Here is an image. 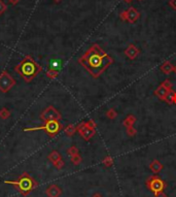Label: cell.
<instances>
[{
    "label": "cell",
    "instance_id": "7",
    "mask_svg": "<svg viewBox=\"0 0 176 197\" xmlns=\"http://www.w3.org/2000/svg\"><path fill=\"white\" fill-rule=\"evenodd\" d=\"M138 18H139V12H138L136 9L133 8V7H130L127 11V20L130 22V23H134L136 22Z\"/></svg>",
    "mask_w": 176,
    "mask_h": 197
},
{
    "label": "cell",
    "instance_id": "24",
    "mask_svg": "<svg viewBox=\"0 0 176 197\" xmlns=\"http://www.w3.org/2000/svg\"><path fill=\"white\" fill-rule=\"evenodd\" d=\"M93 197H102V196H101V195H100V194H95V195H94V196H93Z\"/></svg>",
    "mask_w": 176,
    "mask_h": 197
},
{
    "label": "cell",
    "instance_id": "5",
    "mask_svg": "<svg viewBox=\"0 0 176 197\" xmlns=\"http://www.w3.org/2000/svg\"><path fill=\"white\" fill-rule=\"evenodd\" d=\"M139 50H138L136 47L134 46V44H130L129 47H128V49L125 51V54H126V56L128 57L129 59H135L136 57L139 55Z\"/></svg>",
    "mask_w": 176,
    "mask_h": 197
},
{
    "label": "cell",
    "instance_id": "28",
    "mask_svg": "<svg viewBox=\"0 0 176 197\" xmlns=\"http://www.w3.org/2000/svg\"><path fill=\"white\" fill-rule=\"evenodd\" d=\"M174 103H176V95H175V98H174Z\"/></svg>",
    "mask_w": 176,
    "mask_h": 197
},
{
    "label": "cell",
    "instance_id": "17",
    "mask_svg": "<svg viewBox=\"0 0 176 197\" xmlns=\"http://www.w3.org/2000/svg\"><path fill=\"white\" fill-rule=\"evenodd\" d=\"M106 116H107V118H109V119H115L117 116V114L114 108H110L109 111L106 113Z\"/></svg>",
    "mask_w": 176,
    "mask_h": 197
},
{
    "label": "cell",
    "instance_id": "10",
    "mask_svg": "<svg viewBox=\"0 0 176 197\" xmlns=\"http://www.w3.org/2000/svg\"><path fill=\"white\" fill-rule=\"evenodd\" d=\"M173 67L174 66H173L169 61H166L162 64V66H161V70L166 74H169L170 72L173 71Z\"/></svg>",
    "mask_w": 176,
    "mask_h": 197
},
{
    "label": "cell",
    "instance_id": "11",
    "mask_svg": "<svg viewBox=\"0 0 176 197\" xmlns=\"http://www.w3.org/2000/svg\"><path fill=\"white\" fill-rule=\"evenodd\" d=\"M59 127H60L59 124H58L56 121H52L47 124L46 129H47V131L51 132V133H55V132H57L59 130Z\"/></svg>",
    "mask_w": 176,
    "mask_h": 197
},
{
    "label": "cell",
    "instance_id": "22",
    "mask_svg": "<svg viewBox=\"0 0 176 197\" xmlns=\"http://www.w3.org/2000/svg\"><path fill=\"white\" fill-rule=\"evenodd\" d=\"M72 161H73V163L77 164V163H79V162H80V158H79L78 156H77V157H75V158L72 159Z\"/></svg>",
    "mask_w": 176,
    "mask_h": 197
},
{
    "label": "cell",
    "instance_id": "15",
    "mask_svg": "<svg viewBox=\"0 0 176 197\" xmlns=\"http://www.w3.org/2000/svg\"><path fill=\"white\" fill-rule=\"evenodd\" d=\"M94 133H95L94 130H93V129H90V128L85 129V130H82V134L84 135V137L87 138V139L91 137V136H92Z\"/></svg>",
    "mask_w": 176,
    "mask_h": 197
},
{
    "label": "cell",
    "instance_id": "13",
    "mask_svg": "<svg viewBox=\"0 0 176 197\" xmlns=\"http://www.w3.org/2000/svg\"><path fill=\"white\" fill-rule=\"evenodd\" d=\"M135 122H136V118H135L134 116H132V115H130L129 117H127V119L124 120L123 124H124V126H126L128 128V127L133 126V124H134Z\"/></svg>",
    "mask_w": 176,
    "mask_h": 197
},
{
    "label": "cell",
    "instance_id": "16",
    "mask_svg": "<svg viewBox=\"0 0 176 197\" xmlns=\"http://www.w3.org/2000/svg\"><path fill=\"white\" fill-rule=\"evenodd\" d=\"M102 163L104 164V165L106 166V167H110V166H112V165H114V160H112V158H111V157L107 156V157H105V158L103 159Z\"/></svg>",
    "mask_w": 176,
    "mask_h": 197
},
{
    "label": "cell",
    "instance_id": "6",
    "mask_svg": "<svg viewBox=\"0 0 176 197\" xmlns=\"http://www.w3.org/2000/svg\"><path fill=\"white\" fill-rule=\"evenodd\" d=\"M62 60L59 59V58H54V59H51L49 62V68L51 70H54V71H58L62 68Z\"/></svg>",
    "mask_w": 176,
    "mask_h": 197
},
{
    "label": "cell",
    "instance_id": "20",
    "mask_svg": "<svg viewBox=\"0 0 176 197\" xmlns=\"http://www.w3.org/2000/svg\"><path fill=\"white\" fill-rule=\"evenodd\" d=\"M120 18L124 20V21H127V11H123L122 14H120Z\"/></svg>",
    "mask_w": 176,
    "mask_h": 197
},
{
    "label": "cell",
    "instance_id": "18",
    "mask_svg": "<svg viewBox=\"0 0 176 197\" xmlns=\"http://www.w3.org/2000/svg\"><path fill=\"white\" fill-rule=\"evenodd\" d=\"M136 129L135 128H133V126H131V127H128L127 128V134L128 135H130V136H134L135 134H136Z\"/></svg>",
    "mask_w": 176,
    "mask_h": 197
},
{
    "label": "cell",
    "instance_id": "27",
    "mask_svg": "<svg viewBox=\"0 0 176 197\" xmlns=\"http://www.w3.org/2000/svg\"><path fill=\"white\" fill-rule=\"evenodd\" d=\"M125 1H127V2H129V3H130V2L132 1V0H125Z\"/></svg>",
    "mask_w": 176,
    "mask_h": 197
},
{
    "label": "cell",
    "instance_id": "25",
    "mask_svg": "<svg viewBox=\"0 0 176 197\" xmlns=\"http://www.w3.org/2000/svg\"><path fill=\"white\" fill-rule=\"evenodd\" d=\"M90 125H91L92 127H95V123H93V122H91V123H90Z\"/></svg>",
    "mask_w": 176,
    "mask_h": 197
},
{
    "label": "cell",
    "instance_id": "2",
    "mask_svg": "<svg viewBox=\"0 0 176 197\" xmlns=\"http://www.w3.org/2000/svg\"><path fill=\"white\" fill-rule=\"evenodd\" d=\"M146 186L153 194H157L160 193V192H163L166 187V184L160 176H153L146 181Z\"/></svg>",
    "mask_w": 176,
    "mask_h": 197
},
{
    "label": "cell",
    "instance_id": "26",
    "mask_svg": "<svg viewBox=\"0 0 176 197\" xmlns=\"http://www.w3.org/2000/svg\"><path fill=\"white\" fill-rule=\"evenodd\" d=\"M173 71H174L175 73H176V66H174V67H173Z\"/></svg>",
    "mask_w": 176,
    "mask_h": 197
},
{
    "label": "cell",
    "instance_id": "1",
    "mask_svg": "<svg viewBox=\"0 0 176 197\" xmlns=\"http://www.w3.org/2000/svg\"><path fill=\"white\" fill-rule=\"evenodd\" d=\"M80 62L93 76L98 78L110 64H112L114 59L96 44L80 59Z\"/></svg>",
    "mask_w": 176,
    "mask_h": 197
},
{
    "label": "cell",
    "instance_id": "8",
    "mask_svg": "<svg viewBox=\"0 0 176 197\" xmlns=\"http://www.w3.org/2000/svg\"><path fill=\"white\" fill-rule=\"evenodd\" d=\"M149 168H150V170H152V173H158L163 169V164L158 160H153L152 163L149 164Z\"/></svg>",
    "mask_w": 176,
    "mask_h": 197
},
{
    "label": "cell",
    "instance_id": "21",
    "mask_svg": "<svg viewBox=\"0 0 176 197\" xmlns=\"http://www.w3.org/2000/svg\"><path fill=\"white\" fill-rule=\"evenodd\" d=\"M155 197H168L164 192H160V193H157L155 194Z\"/></svg>",
    "mask_w": 176,
    "mask_h": 197
},
{
    "label": "cell",
    "instance_id": "4",
    "mask_svg": "<svg viewBox=\"0 0 176 197\" xmlns=\"http://www.w3.org/2000/svg\"><path fill=\"white\" fill-rule=\"evenodd\" d=\"M22 71H23V73L25 76H32V74H34L35 71H36V65H35L33 62L27 61V62H25L23 64V66H22Z\"/></svg>",
    "mask_w": 176,
    "mask_h": 197
},
{
    "label": "cell",
    "instance_id": "19",
    "mask_svg": "<svg viewBox=\"0 0 176 197\" xmlns=\"http://www.w3.org/2000/svg\"><path fill=\"white\" fill-rule=\"evenodd\" d=\"M162 85L165 87L166 89L169 90V91H170V90H172V83H171V82L169 81V79H166V81H165Z\"/></svg>",
    "mask_w": 176,
    "mask_h": 197
},
{
    "label": "cell",
    "instance_id": "12",
    "mask_svg": "<svg viewBox=\"0 0 176 197\" xmlns=\"http://www.w3.org/2000/svg\"><path fill=\"white\" fill-rule=\"evenodd\" d=\"M175 95H176V92H175V91H172V90H170V91L168 92L167 96L165 97L164 100H165L166 102H168L169 104H173V103H174Z\"/></svg>",
    "mask_w": 176,
    "mask_h": 197
},
{
    "label": "cell",
    "instance_id": "9",
    "mask_svg": "<svg viewBox=\"0 0 176 197\" xmlns=\"http://www.w3.org/2000/svg\"><path fill=\"white\" fill-rule=\"evenodd\" d=\"M168 92H169V90L166 89L163 85H161V86L158 88L157 90L155 91V94L157 95L158 97H160L161 99H165V97L167 96Z\"/></svg>",
    "mask_w": 176,
    "mask_h": 197
},
{
    "label": "cell",
    "instance_id": "23",
    "mask_svg": "<svg viewBox=\"0 0 176 197\" xmlns=\"http://www.w3.org/2000/svg\"><path fill=\"white\" fill-rule=\"evenodd\" d=\"M170 5L172 6L174 9H176V0H171V1H170Z\"/></svg>",
    "mask_w": 176,
    "mask_h": 197
},
{
    "label": "cell",
    "instance_id": "3",
    "mask_svg": "<svg viewBox=\"0 0 176 197\" xmlns=\"http://www.w3.org/2000/svg\"><path fill=\"white\" fill-rule=\"evenodd\" d=\"M6 183L17 185L21 191H29L30 189L32 188V182H31V179L28 178H23L21 181L16 182V183H14V182H6Z\"/></svg>",
    "mask_w": 176,
    "mask_h": 197
},
{
    "label": "cell",
    "instance_id": "14",
    "mask_svg": "<svg viewBox=\"0 0 176 197\" xmlns=\"http://www.w3.org/2000/svg\"><path fill=\"white\" fill-rule=\"evenodd\" d=\"M61 193V191H60V189L58 188L56 186H53L51 189H50L49 191H47V194H49L51 197H57L59 196V194Z\"/></svg>",
    "mask_w": 176,
    "mask_h": 197
}]
</instances>
